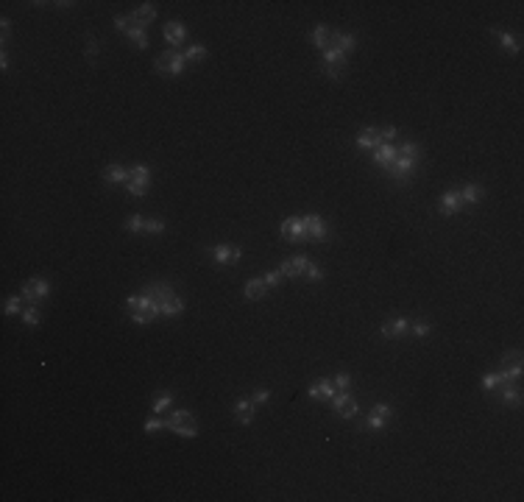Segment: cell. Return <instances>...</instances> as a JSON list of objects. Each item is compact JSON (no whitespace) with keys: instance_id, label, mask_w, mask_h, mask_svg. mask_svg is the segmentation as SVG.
I'll use <instances>...</instances> for the list:
<instances>
[{"instance_id":"obj_46","label":"cell","mask_w":524,"mask_h":502,"mask_svg":"<svg viewBox=\"0 0 524 502\" xmlns=\"http://www.w3.org/2000/svg\"><path fill=\"white\" fill-rule=\"evenodd\" d=\"M332 382H335V388H337V391H346V388H349V382H351V377L346 374V371H340V374H337Z\"/></svg>"},{"instance_id":"obj_14","label":"cell","mask_w":524,"mask_h":502,"mask_svg":"<svg viewBox=\"0 0 524 502\" xmlns=\"http://www.w3.org/2000/svg\"><path fill=\"white\" fill-rule=\"evenodd\" d=\"M231 413H234V418H237L240 424H251V421H254V405H251V399H240V402H234Z\"/></svg>"},{"instance_id":"obj_20","label":"cell","mask_w":524,"mask_h":502,"mask_svg":"<svg viewBox=\"0 0 524 502\" xmlns=\"http://www.w3.org/2000/svg\"><path fill=\"white\" fill-rule=\"evenodd\" d=\"M173 56H176V50L170 48V50H165V53H159L156 56V62H153V70L156 73H162V75H168V70H170V62H173Z\"/></svg>"},{"instance_id":"obj_42","label":"cell","mask_w":524,"mask_h":502,"mask_svg":"<svg viewBox=\"0 0 524 502\" xmlns=\"http://www.w3.org/2000/svg\"><path fill=\"white\" fill-rule=\"evenodd\" d=\"M480 382H482V388H485V391H493L496 385H502V382H499V374H485Z\"/></svg>"},{"instance_id":"obj_2","label":"cell","mask_w":524,"mask_h":502,"mask_svg":"<svg viewBox=\"0 0 524 502\" xmlns=\"http://www.w3.org/2000/svg\"><path fill=\"white\" fill-rule=\"evenodd\" d=\"M332 410H335V416L340 418H354L357 416V399L351 397V393H337L335 399H332Z\"/></svg>"},{"instance_id":"obj_6","label":"cell","mask_w":524,"mask_h":502,"mask_svg":"<svg viewBox=\"0 0 524 502\" xmlns=\"http://www.w3.org/2000/svg\"><path fill=\"white\" fill-rule=\"evenodd\" d=\"M307 265H309V259L304 257V254H299V257H293V259H284L279 271H282V276H287V279H296V276H304Z\"/></svg>"},{"instance_id":"obj_40","label":"cell","mask_w":524,"mask_h":502,"mask_svg":"<svg viewBox=\"0 0 524 502\" xmlns=\"http://www.w3.org/2000/svg\"><path fill=\"white\" fill-rule=\"evenodd\" d=\"M162 427H165V421H162V418H148V421L142 424V430H145L148 435H151V433H159Z\"/></svg>"},{"instance_id":"obj_25","label":"cell","mask_w":524,"mask_h":502,"mask_svg":"<svg viewBox=\"0 0 524 502\" xmlns=\"http://www.w3.org/2000/svg\"><path fill=\"white\" fill-rule=\"evenodd\" d=\"M126 37H128L131 42H134L137 48H140V50H145V48H148V34H145V31H137V28H131V25H128Z\"/></svg>"},{"instance_id":"obj_33","label":"cell","mask_w":524,"mask_h":502,"mask_svg":"<svg viewBox=\"0 0 524 502\" xmlns=\"http://www.w3.org/2000/svg\"><path fill=\"white\" fill-rule=\"evenodd\" d=\"M184 53H178L176 50V56H173V62H170V70H168V75H181L184 73Z\"/></svg>"},{"instance_id":"obj_37","label":"cell","mask_w":524,"mask_h":502,"mask_svg":"<svg viewBox=\"0 0 524 502\" xmlns=\"http://www.w3.org/2000/svg\"><path fill=\"white\" fill-rule=\"evenodd\" d=\"M153 318H156V315H151L148 310H137V312H131V321L140 324V327H142V324H151Z\"/></svg>"},{"instance_id":"obj_34","label":"cell","mask_w":524,"mask_h":502,"mask_svg":"<svg viewBox=\"0 0 524 502\" xmlns=\"http://www.w3.org/2000/svg\"><path fill=\"white\" fill-rule=\"evenodd\" d=\"M126 229H128V232H145V218H142V215H131L126 221Z\"/></svg>"},{"instance_id":"obj_44","label":"cell","mask_w":524,"mask_h":502,"mask_svg":"<svg viewBox=\"0 0 524 502\" xmlns=\"http://www.w3.org/2000/svg\"><path fill=\"white\" fill-rule=\"evenodd\" d=\"M382 427H385V418L374 416V413L365 418V430H374V433H377V430H382Z\"/></svg>"},{"instance_id":"obj_55","label":"cell","mask_w":524,"mask_h":502,"mask_svg":"<svg viewBox=\"0 0 524 502\" xmlns=\"http://www.w3.org/2000/svg\"><path fill=\"white\" fill-rule=\"evenodd\" d=\"M0 70H9V56H6V53L0 56Z\"/></svg>"},{"instance_id":"obj_47","label":"cell","mask_w":524,"mask_h":502,"mask_svg":"<svg viewBox=\"0 0 524 502\" xmlns=\"http://www.w3.org/2000/svg\"><path fill=\"white\" fill-rule=\"evenodd\" d=\"M268 399H271V391H268V388H262V391H257V393L251 397V405H254V407H257V405H265Z\"/></svg>"},{"instance_id":"obj_15","label":"cell","mask_w":524,"mask_h":502,"mask_svg":"<svg viewBox=\"0 0 524 502\" xmlns=\"http://www.w3.org/2000/svg\"><path fill=\"white\" fill-rule=\"evenodd\" d=\"M128 176L131 173L123 168V165H109V168L103 170V181H106V184H126Z\"/></svg>"},{"instance_id":"obj_22","label":"cell","mask_w":524,"mask_h":502,"mask_svg":"<svg viewBox=\"0 0 524 502\" xmlns=\"http://www.w3.org/2000/svg\"><path fill=\"white\" fill-rule=\"evenodd\" d=\"M128 173H131L128 181H142V184H151V168H148V165H134Z\"/></svg>"},{"instance_id":"obj_26","label":"cell","mask_w":524,"mask_h":502,"mask_svg":"<svg viewBox=\"0 0 524 502\" xmlns=\"http://www.w3.org/2000/svg\"><path fill=\"white\" fill-rule=\"evenodd\" d=\"M209 257L215 259V262H229L231 259V246H212Z\"/></svg>"},{"instance_id":"obj_12","label":"cell","mask_w":524,"mask_h":502,"mask_svg":"<svg viewBox=\"0 0 524 502\" xmlns=\"http://www.w3.org/2000/svg\"><path fill=\"white\" fill-rule=\"evenodd\" d=\"M393 159H396V145H390V143H382L377 151H374V165H377V168H382V170L388 168Z\"/></svg>"},{"instance_id":"obj_27","label":"cell","mask_w":524,"mask_h":502,"mask_svg":"<svg viewBox=\"0 0 524 502\" xmlns=\"http://www.w3.org/2000/svg\"><path fill=\"white\" fill-rule=\"evenodd\" d=\"M502 368H521V349H513L502 357Z\"/></svg>"},{"instance_id":"obj_49","label":"cell","mask_w":524,"mask_h":502,"mask_svg":"<svg viewBox=\"0 0 524 502\" xmlns=\"http://www.w3.org/2000/svg\"><path fill=\"white\" fill-rule=\"evenodd\" d=\"M379 137H382V143L396 140V137H399V128H396V126H388V128H382V131H379Z\"/></svg>"},{"instance_id":"obj_17","label":"cell","mask_w":524,"mask_h":502,"mask_svg":"<svg viewBox=\"0 0 524 502\" xmlns=\"http://www.w3.org/2000/svg\"><path fill=\"white\" fill-rule=\"evenodd\" d=\"M265 293H268L265 279H251V282H246V290H243V296H246L248 301H259Z\"/></svg>"},{"instance_id":"obj_45","label":"cell","mask_w":524,"mask_h":502,"mask_svg":"<svg viewBox=\"0 0 524 502\" xmlns=\"http://www.w3.org/2000/svg\"><path fill=\"white\" fill-rule=\"evenodd\" d=\"M262 279H265V285H268V287H276L279 282H282V271H268Z\"/></svg>"},{"instance_id":"obj_9","label":"cell","mask_w":524,"mask_h":502,"mask_svg":"<svg viewBox=\"0 0 524 502\" xmlns=\"http://www.w3.org/2000/svg\"><path fill=\"white\" fill-rule=\"evenodd\" d=\"M307 393L312 399H335L337 397V388H335V382H332V380H318L315 385H309Z\"/></svg>"},{"instance_id":"obj_43","label":"cell","mask_w":524,"mask_h":502,"mask_svg":"<svg viewBox=\"0 0 524 502\" xmlns=\"http://www.w3.org/2000/svg\"><path fill=\"white\" fill-rule=\"evenodd\" d=\"M170 405H173V397H170V393H165V397H159L156 402H153V410L162 413V410H168Z\"/></svg>"},{"instance_id":"obj_16","label":"cell","mask_w":524,"mask_h":502,"mask_svg":"<svg viewBox=\"0 0 524 502\" xmlns=\"http://www.w3.org/2000/svg\"><path fill=\"white\" fill-rule=\"evenodd\" d=\"M159 307H162V315H181L184 312V301L176 296V293H170V296H165L162 301H159Z\"/></svg>"},{"instance_id":"obj_50","label":"cell","mask_w":524,"mask_h":502,"mask_svg":"<svg viewBox=\"0 0 524 502\" xmlns=\"http://www.w3.org/2000/svg\"><path fill=\"white\" fill-rule=\"evenodd\" d=\"M126 307H128L131 312H137V310L142 307V296H128V299H126Z\"/></svg>"},{"instance_id":"obj_41","label":"cell","mask_w":524,"mask_h":502,"mask_svg":"<svg viewBox=\"0 0 524 502\" xmlns=\"http://www.w3.org/2000/svg\"><path fill=\"white\" fill-rule=\"evenodd\" d=\"M343 67H346V64H324V73L329 75V78L337 81V78L343 75Z\"/></svg>"},{"instance_id":"obj_10","label":"cell","mask_w":524,"mask_h":502,"mask_svg":"<svg viewBox=\"0 0 524 502\" xmlns=\"http://www.w3.org/2000/svg\"><path fill=\"white\" fill-rule=\"evenodd\" d=\"M379 145H382V137H379L377 128H365L357 137V148H362V151H377Z\"/></svg>"},{"instance_id":"obj_39","label":"cell","mask_w":524,"mask_h":502,"mask_svg":"<svg viewBox=\"0 0 524 502\" xmlns=\"http://www.w3.org/2000/svg\"><path fill=\"white\" fill-rule=\"evenodd\" d=\"M145 232H148V234H162V232H165V223H162V221H151V218H145Z\"/></svg>"},{"instance_id":"obj_32","label":"cell","mask_w":524,"mask_h":502,"mask_svg":"<svg viewBox=\"0 0 524 502\" xmlns=\"http://www.w3.org/2000/svg\"><path fill=\"white\" fill-rule=\"evenodd\" d=\"M324 64H346V56L337 48H329V50H324Z\"/></svg>"},{"instance_id":"obj_18","label":"cell","mask_w":524,"mask_h":502,"mask_svg":"<svg viewBox=\"0 0 524 502\" xmlns=\"http://www.w3.org/2000/svg\"><path fill=\"white\" fill-rule=\"evenodd\" d=\"M491 34H493V37H496V39H499V42H502V48H505V50H508V53H513V56H516V53H519V50H521V45H519V39H513V37H510V34H505V31H502V28H491Z\"/></svg>"},{"instance_id":"obj_28","label":"cell","mask_w":524,"mask_h":502,"mask_svg":"<svg viewBox=\"0 0 524 502\" xmlns=\"http://www.w3.org/2000/svg\"><path fill=\"white\" fill-rule=\"evenodd\" d=\"M3 312H6V315H17V312H22V293H20V296H11V299H6V304H3Z\"/></svg>"},{"instance_id":"obj_4","label":"cell","mask_w":524,"mask_h":502,"mask_svg":"<svg viewBox=\"0 0 524 502\" xmlns=\"http://www.w3.org/2000/svg\"><path fill=\"white\" fill-rule=\"evenodd\" d=\"M304 221V229H307V240H312V243H324L326 240V223H324V218L321 215H307V218H301Z\"/></svg>"},{"instance_id":"obj_24","label":"cell","mask_w":524,"mask_h":502,"mask_svg":"<svg viewBox=\"0 0 524 502\" xmlns=\"http://www.w3.org/2000/svg\"><path fill=\"white\" fill-rule=\"evenodd\" d=\"M502 402H505V405L519 407V405H521V391H519V385H505V391H502Z\"/></svg>"},{"instance_id":"obj_52","label":"cell","mask_w":524,"mask_h":502,"mask_svg":"<svg viewBox=\"0 0 524 502\" xmlns=\"http://www.w3.org/2000/svg\"><path fill=\"white\" fill-rule=\"evenodd\" d=\"M115 25H117V31H123V34L128 31V20H126V17H120V14L115 17Z\"/></svg>"},{"instance_id":"obj_31","label":"cell","mask_w":524,"mask_h":502,"mask_svg":"<svg viewBox=\"0 0 524 502\" xmlns=\"http://www.w3.org/2000/svg\"><path fill=\"white\" fill-rule=\"evenodd\" d=\"M22 321H25L28 327H39V324H42V312H39L37 307H28V310H22Z\"/></svg>"},{"instance_id":"obj_21","label":"cell","mask_w":524,"mask_h":502,"mask_svg":"<svg viewBox=\"0 0 524 502\" xmlns=\"http://www.w3.org/2000/svg\"><path fill=\"white\" fill-rule=\"evenodd\" d=\"M170 287L165 285V282H159V285H148L145 290H142V296H148V299H156V301H162L165 296H170Z\"/></svg>"},{"instance_id":"obj_30","label":"cell","mask_w":524,"mask_h":502,"mask_svg":"<svg viewBox=\"0 0 524 502\" xmlns=\"http://www.w3.org/2000/svg\"><path fill=\"white\" fill-rule=\"evenodd\" d=\"M204 56H206V48H204V45H190V48L184 50V62H201Z\"/></svg>"},{"instance_id":"obj_35","label":"cell","mask_w":524,"mask_h":502,"mask_svg":"<svg viewBox=\"0 0 524 502\" xmlns=\"http://www.w3.org/2000/svg\"><path fill=\"white\" fill-rule=\"evenodd\" d=\"M126 187H128V193H131L134 198H142V196L148 193V187H151V184H142V181H126Z\"/></svg>"},{"instance_id":"obj_3","label":"cell","mask_w":524,"mask_h":502,"mask_svg":"<svg viewBox=\"0 0 524 502\" xmlns=\"http://www.w3.org/2000/svg\"><path fill=\"white\" fill-rule=\"evenodd\" d=\"M282 237L290 240V243H304L307 240L304 221H301V218H287V221L282 223Z\"/></svg>"},{"instance_id":"obj_7","label":"cell","mask_w":524,"mask_h":502,"mask_svg":"<svg viewBox=\"0 0 524 502\" xmlns=\"http://www.w3.org/2000/svg\"><path fill=\"white\" fill-rule=\"evenodd\" d=\"M162 34H165V39H168V45H173V50H176L178 45L184 42V37H187V28H184L178 20H170L168 25L162 28Z\"/></svg>"},{"instance_id":"obj_36","label":"cell","mask_w":524,"mask_h":502,"mask_svg":"<svg viewBox=\"0 0 524 502\" xmlns=\"http://www.w3.org/2000/svg\"><path fill=\"white\" fill-rule=\"evenodd\" d=\"M374 416H379V418H385V421H388V418L393 416V407L388 405V402H379V405H374Z\"/></svg>"},{"instance_id":"obj_54","label":"cell","mask_w":524,"mask_h":502,"mask_svg":"<svg viewBox=\"0 0 524 502\" xmlns=\"http://www.w3.org/2000/svg\"><path fill=\"white\" fill-rule=\"evenodd\" d=\"M9 28H11V22H9V20H0V31H3V39L9 37Z\"/></svg>"},{"instance_id":"obj_13","label":"cell","mask_w":524,"mask_h":502,"mask_svg":"<svg viewBox=\"0 0 524 502\" xmlns=\"http://www.w3.org/2000/svg\"><path fill=\"white\" fill-rule=\"evenodd\" d=\"M407 329H410V321H407V318H393V321H385V324H382V335H385V338H402Z\"/></svg>"},{"instance_id":"obj_11","label":"cell","mask_w":524,"mask_h":502,"mask_svg":"<svg viewBox=\"0 0 524 502\" xmlns=\"http://www.w3.org/2000/svg\"><path fill=\"white\" fill-rule=\"evenodd\" d=\"M187 424H195V416H193V413H187V410H173L168 418H165V427L173 430V433L178 427H187Z\"/></svg>"},{"instance_id":"obj_53","label":"cell","mask_w":524,"mask_h":502,"mask_svg":"<svg viewBox=\"0 0 524 502\" xmlns=\"http://www.w3.org/2000/svg\"><path fill=\"white\" fill-rule=\"evenodd\" d=\"M240 259H243V249L240 246H231V259L229 262H240Z\"/></svg>"},{"instance_id":"obj_38","label":"cell","mask_w":524,"mask_h":502,"mask_svg":"<svg viewBox=\"0 0 524 502\" xmlns=\"http://www.w3.org/2000/svg\"><path fill=\"white\" fill-rule=\"evenodd\" d=\"M304 276H307L309 282H321V279H324V271H321L318 265L309 262V265H307V271H304Z\"/></svg>"},{"instance_id":"obj_5","label":"cell","mask_w":524,"mask_h":502,"mask_svg":"<svg viewBox=\"0 0 524 502\" xmlns=\"http://www.w3.org/2000/svg\"><path fill=\"white\" fill-rule=\"evenodd\" d=\"M47 293H50V285L45 279H28L22 285V299H28V301H42Z\"/></svg>"},{"instance_id":"obj_1","label":"cell","mask_w":524,"mask_h":502,"mask_svg":"<svg viewBox=\"0 0 524 502\" xmlns=\"http://www.w3.org/2000/svg\"><path fill=\"white\" fill-rule=\"evenodd\" d=\"M415 168H418V162H415V159H407V156H399V153H396V159H393V162H390L385 170H388V173H390L396 181H407V176L413 173Z\"/></svg>"},{"instance_id":"obj_48","label":"cell","mask_w":524,"mask_h":502,"mask_svg":"<svg viewBox=\"0 0 524 502\" xmlns=\"http://www.w3.org/2000/svg\"><path fill=\"white\" fill-rule=\"evenodd\" d=\"M413 332H415V338H427V335L432 332V327H430L427 321H418V324L413 327Z\"/></svg>"},{"instance_id":"obj_23","label":"cell","mask_w":524,"mask_h":502,"mask_svg":"<svg viewBox=\"0 0 524 502\" xmlns=\"http://www.w3.org/2000/svg\"><path fill=\"white\" fill-rule=\"evenodd\" d=\"M460 198H463V204H477V201L482 198V187H477V184H463Z\"/></svg>"},{"instance_id":"obj_29","label":"cell","mask_w":524,"mask_h":502,"mask_svg":"<svg viewBox=\"0 0 524 502\" xmlns=\"http://www.w3.org/2000/svg\"><path fill=\"white\" fill-rule=\"evenodd\" d=\"M396 153H399V156H407V159H415V162H418V159H421V145H415V143H404Z\"/></svg>"},{"instance_id":"obj_8","label":"cell","mask_w":524,"mask_h":502,"mask_svg":"<svg viewBox=\"0 0 524 502\" xmlns=\"http://www.w3.org/2000/svg\"><path fill=\"white\" fill-rule=\"evenodd\" d=\"M440 215H455V212L463 209V198H460V190H449L443 198H440Z\"/></svg>"},{"instance_id":"obj_19","label":"cell","mask_w":524,"mask_h":502,"mask_svg":"<svg viewBox=\"0 0 524 502\" xmlns=\"http://www.w3.org/2000/svg\"><path fill=\"white\" fill-rule=\"evenodd\" d=\"M329 39H332V28H329V25H315V28H312V42H315V48L326 50V48H329Z\"/></svg>"},{"instance_id":"obj_51","label":"cell","mask_w":524,"mask_h":502,"mask_svg":"<svg viewBox=\"0 0 524 502\" xmlns=\"http://www.w3.org/2000/svg\"><path fill=\"white\" fill-rule=\"evenodd\" d=\"M87 56H89V62H95V56H98V42H95V39H89V45H87Z\"/></svg>"}]
</instances>
